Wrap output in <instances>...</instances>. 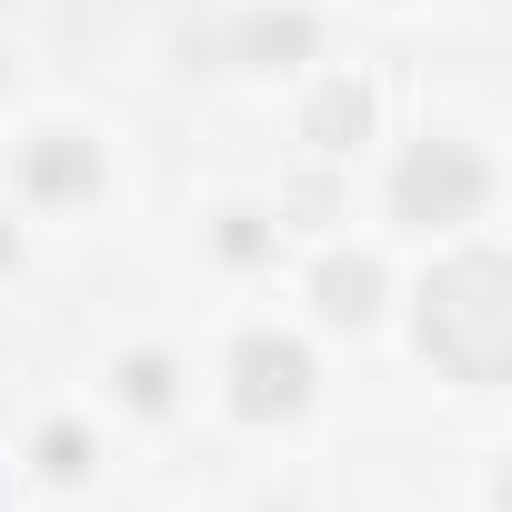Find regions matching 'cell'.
<instances>
[{"label": "cell", "instance_id": "6da1fadb", "mask_svg": "<svg viewBox=\"0 0 512 512\" xmlns=\"http://www.w3.org/2000/svg\"><path fill=\"white\" fill-rule=\"evenodd\" d=\"M502 292H512V282H502L492 251L442 262L432 292H422V342H432L462 382H492V372H502V342H512V302H502Z\"/></svg>", "mask_w": 512, "mask_h": 512}, {"label": "cell", "instance_id": "7a4b0ae2", "mask_svg": "<svg viewBox=\"0 0 512 512\" xmlns=\"http://www.w3.org/2000/svg\"><path fill=\"white\" fill-rule=\"evenodd\" d=\"M472 201H482V161H472L462 141H432V151L402 161V211H412V221H462Z\"/></svg>", "mask_w": 512, "mask_h": 512}, {"label": "cell", "instance_id": "3957f363", "mask_svg": "<svg viewBox=\"0 0 512 512\" xmlns=\"http://www.w3.org/2000/svg\"><path fill=\"white\" fill-rule=\"evenodd\" d=\"M231 372H241V412H251V422L302 402V352H292V342H241Z\"/></svg>", "mask_w": 512, "mask_h": 512}, {"label": "cell", "instance_id": "277c9868", "mask_svg": "<svg viewBox=\"0 0 512 512\" xmlns=\"http://www.w3.org/2000/svg\"><path fill=\"white\" fill-rule=\"evenodd\" d=\"M31 181H41V191H81V181H91V151H71V141H61V151H41V161H31Z\"/></svg>", "mask_w": 512, "mask_h": 512}, {"label": "cell", "instance_id": "5b68a950", "mask_svg": "<svg viewBox=\"0 0 512 512\" xmlns=\"http://www.w3.org/2000/svg\"><path fill=\"white\" fill-rule=\"evenodd\" d=\"M332 312H342V322H362V312H372V272H362V262H352V272H332Z\"/></svg>", "mask_w": 512, "mask_h": 512}]
</instances>
